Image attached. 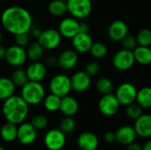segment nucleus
<instances>
[{
	"mask_svg": "<svg viewBox=\"0 0 151 150\" xmlns=\"http://www.w3.org/2000/svg\"><path fill=\"white\" fill-rule=\"evenodd\" d=\"M135 103L142 109L151 108V87H143L138 90Z\"/></svg>",
	"mask_w": 151,
	"mask_h": 150,
	"instance_id": "26",
	"label": "nucleus"
},
{
	"mask_svg": "<svg viewBox=\"0 0 151 150\" xmlns=\"http://www.w3.org/2000/svg\"><path fill=\"white\" fill-rule=\"evenodd\" d=\"M85 72L90 75L91 77L96 76L100 72V65L98 62L96 61H91L89 63L87 64L86 67H85Z\"/></svg>",
	"mask_w": 151,
	"mask_h": 150,
	"instance_id": "38",
	"label": "nucleus"
},
{
	"mask_svg": "<svg viewBox=\"0 0 151 150\" xmlns=\"http://www.w3.org/2000/svg\"><path fill=\"white\" fill-rule=\"evenodd\" d=\"M142 150H151V139L142 146Z\"/></svg>",
	"mask_w": 151,
	"mask_h": 150,
	"instance_id": "46",
	"label": "nucleus"
},
{
	"mask_svg": "<svg viewBox=\"0 0 151 150\" xmlns=\"http://www.w3.org/2000/svg\"><path fill=\"white\" fill-rule=\"evenodd\" d=\"M128 34V26L122 19L112 21L108 27V36L113 42H121Z\"/></svg>",
	"mask_w": 151,
	"mask_h": 150,
	"instance_id": "17",
	"label": "nucleus"
},
{
	"mask_svg": "<svg viewBox=\"0 0 151 150\" xmlns=\"http://www.w3.org/2000/svg\"><path fill=\"white\" fill-rule=\"evenodd\" d=\"M6 54V48L0 44V59H4Z\"/></svg>",
	"mask_w": 151,
	"mask_h": 150,
	"instance_id": "44",
	"label": "nucleus"
},
{
	"mask_svg": "<svg viewBox=\"0 0 151 150\" xmlns=\"http://www.w3.org/2000/svg\"><path fill=\"white\" fill-rule=\"evenodd\" d=\"M4 59L10 66L19 68L24 65L28 58L27 55V50L24 47L13 44L6 49Z\"/></svg>",
	"mask_w": 151,
	"mask_h": 150,
	"instance_id": "7",
	"label": "nucleus"
},
{
	"mask_svg": "<svg viewBox=\"0 0 151 150\" xmlns=\"http://www.w3.org/2000/svg\"><path fill=\"white\" fill-rule=\"evenodd\" d=\"M19 95L29 106H36L42 103L46 95V90L41 82L28 80L20 88Z\"/></svg>",
	"mask_w": 151,
	"mask_h": 150,
	"instance_id": "3",
	"label": "nucleus"
},
{
	"mask_svg": "<svg viewBox=\"0 0 151 150\" xmlns=\"http://www.w3.org/2000/svg\"><path fill=\"white\" fill-rule=\"evenodd\" d=\"M79 62L78 53L73 49L63 50L58 57V65L64 71L73 70Z\"/></svg>",
	"mask_w": 151,
	"mask_h": 150,
	"instance_id": "14",
	"label": "nucleus"
},
{
	"mask_svg": "<svg viewBox=\"0 0 151 150\" xmlns=\"http://www.w3.org/2000/svg\"><path fill=\"white\" fill-rule=\"evenodd\" d=\"M96 88L97 92L103 95L112 93L114 89V85L111 79L107 77H101L96 82Z\"/></svg>",
	"mask_w": 151,
	"mask_h": 150,
	"instance_id": "30",
	"label": "nucleus"
},
{
	"mask_svg": "<svg viewBox=\"0 0 151 150\" xmlns=\"http://www.w3.org/2000/svg\"><path fill=\"white\" fill-rule=\"evenodd\" d=\"M38 131L30 122H23L18 126L17 141L23 146L32 145L37 139Z\"/></svg>",
	"mask_w": 151,
	"mask_h": 150,
	"instance_id": "12",
	"label": "nucleus"
},
{
	"mask_svg": "<svg viewBox=\"0 0 151 150\" xmlns=\"http://www.w3.org/2000/svg\"><path fill=\"white\" fill-rule=\"evenodd\" d=\"M58 30L63 38L72 40L80 33V21L72 16L65 17L59 22Z\"/></svg>",
	"mask_w": 151,
	"mask_h": 150,
	"instance_id": "13",
	"label": "nucleus"
},
{
	"mask_svg": "<svg viewBox=\"0 0 151 150\" xmlns=\"http://www.w3.org/2000/svg\"><path fill=\"white\" fill-rule=\"evenodd\" d=\"M32 34H33V36L34 37H38L39 35H40V34H41V32H42V30H40L39 28H34L33 29V27H32Z\"/></svg>",
	"mask_w": 151,
	"mask_h": 150,
	"instance_id": "45",
	"label": "nucleus"
},
{
	"mask_svg": "<svg viewBox=\"0 0 151 150\" xmlns=\"http://www.w3.org/2000/svg\"><path fill=\"white\" fill-rule=\"evenodd\" d=\"M2 113L7 122L20 125L25 122L29 114V105L18 95H13L3 101Z\"/></svg>",
	"mask_w": 151,
	"mask_h": 150,
	"instance_id": "2",
	"label": "nucleus"
},
{
	"mask_svg": "<svg viewBox=\"0 0 151 150\" xmlns=\"http://www.w3.org/2000/svg\"><path fill=\"white\" fill-rule=\"evenodd\" d=\"M67 12L78 20L87 19L92 12L91 0H66Z\"/></svg>",
	"mask_w": 151,
	"mask_h": 150,
	"instance_id": "4",
	"label": "nucleus"
},
{
	"mask_svg": "<svg viewBox=\"0 0 151 150\" xmlns=\"http://www.w3.org/2000/svg\"><path fill=\"white\" fill-rule=\"evenodd\" d=\"M89 29H90V27H89L88 23H87L85 21L80 22V32L88 33L89 32Z\"/></svg>",
	"mask_w": 151,
	"mask_h": 150,
	"instance_id": "42",
	"label": "nucleus"
},
{
	"mask_svg": "<svg viewBox=\"0 0 151 150\" xmlns=\"http://www.w3.org/2000/svg\"><path fill=\"white\" fill-rule=\"evenodd\" d=\"M60 103H61V97H59L52 93L46 95L42 101L44 109L49 112L58 111L59 108H60Z\"/></svg>",
	"mask_w": 151,
	"mask_h": 150,
	"instance_id": "27",
	"label": "nucleus"
},
{
	"mask_svg": "<svg viewBox=\"0 0 151 150\" xmlns=\"http://www.w3.org/2000/svg\"><path fill=\"white\" fill-rule=\"evenodd\" d=\"M120 106L115 94L112 93L103 95L98 102V110L100 113L105 117H112L117 114Z\"/></svg>",
	"mask_w": 151,
	"mask_h": 150,
	"instance_id": "11",
	"label": "nucleus"
},
{
	"mask_svg": "<svg viewBox=\"0 0 151 150\" xmlns=\"http://www.w3.org/2000/svg\"><path fill=\"white\" fill-rule=\"evenodd\" d=\"M62 38L58 30L55 28H47L41 32L40 35L37 37V42L44 50H53L60 46Z\"/></svg>",
	"mask_w": 151,
	"mask_h": 150,
	"instance_id": "6",
	"label": "nucleus"
},
{
	"mask_svg": "<svg viewBox=\"0 0 151 150\" xmlns=\"http://www.w3.org/2000/svg\"><path fill=\"white\" fill-rule=\"evenodd\" d=\"M136 39L138 45L141 46H151V29L148 27H143L139 30L136 34Z\"/></svg>",
	"mask_w": 151,
	"mask_h": 150,
	"instance_id": "33",
	"label": "nucleus"
},
{
	"mask_svg": "<svg viewBox=\"0 0 151 150\" xmlns=\"http://www.w3.org/2000/svg\"><path fill=\"white\" fill-rule=\"evenodd\" d=\"M104 140L105 142L107 143H112L114 141H116V135H115V133H112V132H107L104 136Z\"/></svg>",
	"mask_w": 151,
	"mask_h": 150,
	"instance_id": "40",
	"label": "nucleus"
},
{
	"mask_svg": "<svg viewBox=\"0 0 151 150\" xmlns=\"http://www.w3.org/2000/svg\"><path fill=\"white\" fill-rule=\"evenodd\" d=\"M30 123L37 131L45 130L49 126V119L43 114H37L32 117Z\"/></svg>",
	"mask_w": 151,
	"mask_h": 150,
	"instance_id": "34",
	"label": "nucleus"
},
{
	"mask_svg": "<svg viewBox=\"0 0 151 150\" xmlns=\"http://www.w3.org/2000/svg\"><path fill=\"white\" fill-rule=\"evenodd\" d=\"M116 141L124 146H127L135 141L137 138V133L133 126H122L117 129L115 132Z\"/></svg>",
	"mask_w": 151,
	"mask_h": 150,
	"instance_id": "20",
	"label": "nucleus"
},
{
	"mask_svg": "<svg viewBox=\"0 0 151 150\" xmlns=\"http://www.w3.org/2000/svg\"><path fill=\"white\" fill-rule=\"evenodd\" d=\"M134 63L135 59L133 51L123 48L118 50L112 57V65L119 71H127L134 66Z\"/></svg>",
	"mask_w": 151,
	"mask_h": 150,
	"instance_id": "9",
	"label": "nucleus"
},
{
	"mask_svg": "<svg viewBox=\"0 0 151 150\" xmlns=\"http://www.w3.org/2000/svg\"><path fill=\"white\" fill-rule=\"evenodd\" d=\"M0 150H5V149H4V148L3 146H1V145H0Z\"/></svg>",
	"mask_w": 151,
	"mask_h": 150,
	"instance_id": "48",
	"label": "nucleus"
},
{
	"mask_svg": "<svg viewBox=\"0 0 151 150\" xmlns=\"http://www.w3.org/2000/svg\"><path fill=\"white\" fill-rule=\"evenodd\" d=\"M80 109L78 101L72 95H68L61 98L59 111L65 117H73L75 116Z\"/></svg>",
	"mask_w": 151,
	"mask_h": 150,
	"instance_id": "22",
	"label": "nucleus"
},
{
	"mask_svg": "<svg viewBox=\"0 0 151 150\" xmlns=\"http://www.w3.org/2000/svg\"><path fill=\"white\" fill-rule=\"evenodd\" d=\"M29 80L32 81H42L48 72V69L45 64L41 61H32L26 69Z\"/></svg>",
	"mask_w": 151,
	"mask_h": 150,
	"instance_id": "18",
	"label": "nucleus"
},
{
	"mask_svg": "<svg viewBox=\"0 0 151 150\" xmlns=\"http://www.w3.org/2000/svg\"><path fill=\"white\" fill-rule=\"evenodd\" d=\"M126 114L129 119L136 120L138 118H140L143 114V109L137 103H134L127 106Z\"/></svg>",
	"mask_w": 151,
	"mask_h": 150,
	"instance_id": "36",
	"label": "nucleus"
},
{
	"mask_svg": "<svg viewBox=\"0 0 151 150\" xmlns=\"http://www.w3.org/2000/svg\"><path fill=\"white\" fill-rule=\"evenodd\" d=\"M127 150H142V146H141L139 143L133 142V143L127 145Z\"/></svg>",
	"mask_w": 151,
	"mask_h": 150,
	"instance_id": "43",
	"label": "nucleus"
},
{
	"mask_svg": "<svg viewBox=\"0 0 151 150\" xmlns=\"http://www.w3.org/2000/svg\"><path fill=\"white\" fill-rule=\"evenodd\" d=\"M71 79L72 89L78 93H82L87 91L92 83L91 76L88 75L85 71H78L74 72Z\"/></svg>",
	"mask_w": 151,
	"mask_h": 150,
	"instance_id": "15",
	"label": "nucleus"
},
{
	"mask_svg": "<svg viewBox=\"0 0 151 150\" xmlns=\"http://www.w3.org/2000/svg\"><path fill=\"white\" fill-rule=\"evenodd\" d=\"M11 80L14 83L16 88L17 87L18 88H22L29 80L26 70H24V69H22L20 67L16 68L12 72V73L11 75Z\"/></svg>",
	"mask_w": 151,
	"mask_h": 150,
	"instance_id": "31",
	"label": "nucleus"
},
{
	"mask_svg": "<svg viewBox=\"0 0 151 150\" xmlns=\"http://www.w3.org/2000/svg\"><path fill=\"white\" fill-rule=\"evenodd\" d=\"M89 52L96 59H102L106 57L108 53V48L104 43L101 42H96L93 43Z\"/></svg>",
	"mask_w": 151,
	"mask_h": 150,
	"instance_id": "32",
	"label": "nucleus"
},
{
	"mask_svg": "<svg viewBox=\"0 0 151 150\" xmlns=\"http://www.w3.org/2000/svg\"><path fill=\"white\" fill-rule=\"evenodd\" d=\"M1 25L12 35L29 33L33 27V18L30 11L21 6H10L1 12Z\"/></svg>",
	"mask_w": 151,
	"mask_h": 150,
	"instance_id": "1",
	"label": "nucleus"
},
{
	"mask_svg": "<svg viewBox=\"0 0 151 150\" xmlns=\"http://www.w3.org/2000/svg\"><path fill=\"white\" fill-rule=\"evenodd\" d=\"M16 91V86L8 77H0V101H4L13 95Z\"/></svg>",
	"mask_w": 151,
	"mask_h": 150,
	"instance_id": "25",
	"label": "nucleus"
},
{
	"mask_svg": "<svg viewBox=\"0 0 151 150\" xmlns=\"http://www.w3.org/2000/svg\"><path fill=\"white\" fill-rule=\"evenodd\" d=\"M137 88L136 87L129 82H125L120 84L115 92V95L119 100L120 105L128 106L136 101L137 95Z\"/></svg>",
	"mask_w": 151,
	"mask_h": 150,
	"instance_id": "10",
	"label": "nucleus"
},
{
	"mask_svg": "<svg viewBox=\"0 0 151 150\" xmlns=\"http://www.w3.org/2000/svg\"><path fill=\"white\" fill-rule=\"evenodd\" d=\"M30 42V37L28 33H24V34H19L15 35V44L21 46V47H26L28 46V43Z\"/></svg>",
	"mask_w": 151,
	"mask_h": 150,
	"instance_id": "39",
	"label": "nucleus"
},
{
	"mask_svg": "<svg viewBox=\"0 0 151 150\" xmlns=\"http://www.w3.org/2000/svg\"><path fill=\"white\" fill-rule=\"evenodd\" d=\"M46 65L50 67H55L58 65V57L54 56H50L46 60Z\"/></svg>",
	"mask_w": 151,
	"mask_h": 150,
	"instance_id": "41",
	"label": "nucleus"
},
{
	"mask_svg": "<svg viewBox=\"0 0 151 150\" xmlns=\"http://www.w3.org/2000/svg\"><path fill=\"white\" fill-rule=\"evenodd\" d=\"M0 19H1V12H0Z\"/></svg>",
	"mask_w": 151,
	"mask_h": 150,
	"instance_id": "49",
	"label": "nucleus"
},
{
	"mask_svg": "<svg viewBox=\"0 0 151 150\" xmlns=\"http://www.w3.org/2000/svg\"><path fill=\"white\" fill-rule=\"evenodd\" d=\"M76 128V122L73 117H65L60 120L59 129L65 134L72 133Z\"/></svg>",
	"mask_w": 151,
	"mask_h": 150,
	"instance_id": "35",
	"label": "nucleus"
},
{
	"mask_svg": "<svg viewBox=\"0 0 151 150\" xmlns=\"http://www.w3.org/2000/svg\"><path fill=\"white\" fill-rule=\"evenodd\" d=\"M77 145L81 150H96L99 139L92 132H83L77 138Z\"/></svg>",
	"mask_w": 151,
	"mask_h": 150,
	"instance_id": "19",
	"label": "nucleus"
},
{
	"mask_svg": "<svg viewBox=\"0 0 151 150\" xmlns=\"http://www.w3.org/2000/svg\"><path fill=\"white\" fill-rule=\"evenodd\" d=\"M43 143L48 150H61L66 143V134L59 128H52L46 132Z\"/></svg>",
	"mask_w": 151,
	"mask_h": 150,
	"instance_id": "8",
	"label": "nucleus"
},
{
	"mask_svg": "<svg viewBox=\"0 0 151 150\" xmlns=\"http://www.w3.org/2000/svg\"><path fill=\"white\" fill-rule=\"evenodd\" d=\"M121 45H122L123 49H126V50H132L133 51L138 46V42H137L136 36L128 34L121 41Z\"/></svg>",
	"mask_w": 151,
	"mask_h": 150,
	"instance_id": "37",
	"label": "nucleus"
},
{
	"mask_svg": "<svg viewBox=\"0 0 151 150\" xmlns=\"http://www.w3.org/2000/svg\"><path fill=\"white\" fill-rule=\"evenodd\" d=\"M49 90L50 93L61 98L68 95L73 90L70 77L64 73L53 76L49 82Z\"/></svg>",
	"mask_w": 151,
	"mask_h": 150,
	"instance_id": "5",
	"label": "nucleus"
},
{
	"mask_svg": "<svg viewBox=\"0 0 151 150\" xmlns=\"http://www.w3.org/2000/svg\"><path fill=\"white\" fill-rule=\"evenodd\" d=\"M17 132L18 126L6 121L0 128V138L6 143H12L17 141Z\"/></svg>",
	"mask_w": 151,
	"mask_h": 150,
	"instance_id": "23",
	"label": "nucleus"
},
{
	"mask_svg": "<svg viewBox=\"0 0 151 150\" xmlns=\"http://www.w3.org/2000/svg\"><path fill=\"white\" fill-rule=\"evenodd\" d=\"M26 50L27 58L31 61H41L44 56V49L37 42L30 43Z\"/></svg>",
	"mask_w": 151,
	"mask_h": 150,
	"instance_id": "29",
	"label": "nucleus"
},
{
	"mask_svg": "<svg viewBox=\"0 0 151 150\" xmlns=\"http://www.w3.org/2000/svg\"><path fill=\"white\" fill-rule=\"evenodd\" d=\"M94 42L88 33H78L72 39V45L77 53L85 54L90 51Z\"/></svg>",
	"mask_w": 151,
	"mask_h": 150,
	"instance_id": "16",
	"label": "nucleus"
},
{
	"mask_svg": "<svg viewBox=\"0 0 151 150\" xmlns=\"http://www.w3.org/2000/svg\"><path fill=\"white\" fill-rule=\"evenodd\" d=\"M48 11L54 17H62L67 12L66 2L62 0H52L48 5Z\"/></svg>",
	"mask_w": 151,
	"mask_h": 150,
	"instance_id": "28",
	"label": "nucleus"
},
{
	"mask_svg": "<svg viewBox=\"0 0 151 150\" xmlns=\"http://www.w3.org/2000/svg\"><path fill=\"white\" fill-rule=\"evenodd\" d=\"M62 1H66V0H62Z\"/></svg>",
	"mask_w": 151,
	"mask_h": 150,
	"instance_id": "50",
	"label": "nucleus"
},
{
	"mask_svg": "<svg viewBox=\"0 0 151 150\" xmlns=\"http://www.w3.org/2000/svg\"><path fill=\"white\" fill-rule=\"evenodd\" d=\"M134 57L135 62L141 65H149L151 64L150 47L138 45L134 50Z\"/></svg>",
	"mask_w": 151,
	"mask_h": 150,
	"instance_id": "24",
	"label": "nucleus"
},
{
	"mask_svg": "<svg viewBox=\"0 0 151 150\" xmlns=\"http://www.w3.org/2000/svg\"><path fill=\"white\" fill-rule=\"evenodd\" d=\"M2 40H3V34H2V32L0 31V43H1V42H2Z\"/></svg>",
	"mask_w": 151,
	"mask_h": 150,
	"instance_id": "47",
	"label": "nucleus"
},
{
	"mask_svg": "<svg viewBox=\"0 0 151 150\" xmlns=\"http://www.w3.org/2000/svg\"><path fill=\"white\" fill-rule=\"evenodd\" d=\"M134 121V128L137 135L142 138H150L151 114H142Z\"/></svg>",
	"mask_w": 151,
	"mask_h": 150,
	"instance_id": "21",
	"label": "nucleus"
}]
</instances>
